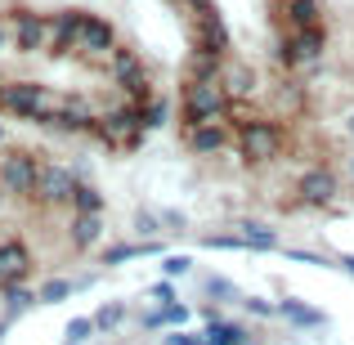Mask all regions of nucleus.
<instances>
[{
  "instance_id": "nucleus-16",
  "label": "nucleus",
  "mask_w": 354,
  "mask_h": 345,
  "mask_svg": "<svg viewBox=\"0 0 354 345\" xmlns=\"http://www.w3.org/2000/svg\"><path fill=\"white\" fill-rule=\"evenodd\" d=\"M220 81H225L229 99H247L251 90H256V72H251V68H242V63H234V68H225V72H220Z\"/></svg>"
},
{
  "instance_id": "nucleus-10",
  "label": "nucleus",
  "mask_w": 354,
  "mask_h": 345,
  "mask_svg": "<svg viewBox=\"0 0 354 345\" xmlns=\"http://www.w3.org/2000/svg\"><path fill=\"white\" fill-rule=\"evenodd\" d=\"M77 32H81V9L50 14V54H54V59H68V54H77Z\"/></svg>"
},
{
  "instance_id": "nucleus-24",
  "label": "nucleus",
  "mask_w": 354,
  "mask_h": 345,
  "mask_svg": "<svg viewBox=\"0 0 354 345\" xmlns=\"http://www.w3.org/2000/svg\"><path fill=\"white\" fill-rule=\"evenodd\" d=\"M144 247H130V242H121V247H108L104 251V265H121V260H130V256H139Z\"/></svg>"
},
{
  "instance_id": "nucleus-20",
  "label": "nucleus",
  "mask_w": 354,
  "mask_h": 345,
  "mask_svg": "<svg viewBox=\"0 0 354 345\" xmlns=\"http://www.w3.org/2000/svg\"><path fill=\"white\" fill-rule=\"evenodd\" d=\"M283 314L292 323H301V328H319V323H323V314L310 310V305H301V301H283Z\"/></svg>"
},
{
  "instance_id": "nucleus-34",
  "label": "nucleus",
  "mask_w": 354,
  "mask_h": 345,
  "mask_svg": "<svg viewBox=\"0 0 354 345\" xmlns=\"http://www.w3.org/2000/svg\"><path fill=\"white\" fill-rule=\"evenodd\" d=\"M166 345H202L198 337H166Z\"/></svg>"
},
{
  "instance_id": "nucleus-9",
  "label": "nucleus",
  "mask_w": 354,
  "mask_h": 345,
  "mask_svg": "<svg viewBox=\"0 0 354 345\" xmlns=\"http://www.w3.org/2000/svg\"><path fill=\"white\" fill-rule=\"evenodd\" d=\"M77 175L63 171V166H41V184H36V198L45 202V207H63V202H72V193H77Z\"/></svg>"
},
{
  "instance_id": "nucleus-38",
  "label": "nucleus",
  "mask_w": 354,
  "mask_h": 345,
  "mask_svg": "<svg viewBox=\"0 0 354 345\" xmlns=\"http://www.w3.org/2000/svg\"><path fill=\"white\" fill-rule=\"evenodd\" d=\"M350 175H354V157H350Z\"/></svg>"
},
{
  "instance_id": "nucleus-26",
  "label": "nucleus",
  "mask_w": 354,
  "mask_h": 345,
  "mask_svg": "<svg viewBox=\"0 0 354 345\" xmlns=\"http://www.w3.org/2000/svg\"><path fill=\"white\" fill-rule=\"evenodd\" d=\"M90 332H95V323H90V319H72V323H68V341H72V345H81Z\"/></svg>"
},
{
  "instance_id": "nucleus-15",
  "label": "nucleus",
  "mask_w": 354,
  "mask_h": 345,
  "mask_svg": "<svg viewBox=\"0 0 354 345\" xmlns=\"http://www.w3.org/2000/svg\"><path fill=\"white\" fill-rule=\"evenodd\" d=\"M95 117H99V113H90L86 104H77V99H72V104L63 108V113L54 117L50 126H54V130H95Z\"/></svg>"
},
{
  "instance_id": "nucleus-7",
  "label": "nucleus",
  "mask_w": 354,
  "mask_h": 345,
  "mask_svg": "<svg viewBox=\"0 0 354 345\" xmlns=\"http://www.w3.org/2000/svg\"><path fill=\"white\" fill-rule=\"evenodd\" d=\"M323 50H328V32H323V23L319 27H301V32H287V41L278 45V63H283V68H301V63L319 59Z\"/></svg>"
},
{
  "instance_id": "nucleus-17",
  "label": "nucleus",
  "mask_w": 354,
  "mask_h": 345,
  "mask_svg": "<svg viewBox=\"0 0 354 345\" xmlns=\"http://www.w3.org/2000/svg\"><path fill=\"white\" fill-rule=\"evenodd\" d=\"M99 233H104V220L99 216H72V247H95Z\"/></svg>"
},
{
  "instance_id": "nucleus-32",
  "label": "nucleus",
  "mask_w": 354,
  "mask_h": 345,
  "mask_svg": "<svg viewBox=\"0 0 354 345\" xmlns=\"http://www.w3.org/2000/svg\"><path fill=\"white\" fill-rule=\"evenodd\" d=\"M9 41H14V23H9V18H0V54H5Z\"/></svg>"
},
{
  "instance_id": "nucleus-33",
  "label": "nucleus",
  "mask_w": 354,
  "mask_h": 345,
  "mask_svg": "<svg viewBox=\"0 0 354 345\" xmlns=\"http://www.w3.org/2000/svg\"><path fill=\"white\" fill-rule=\"evenodd\" d=\"M171 5H180V9H193V14H202V9H207V0H171Z\"/></svg>"
},
{
  "instance_id": "nucleus-22",
  "label": "nucleus",
  "mask_w": 354,
  "mask_h": 345,
  "mask_svg": "<svg viewBox=\"0 0 354 345\" xmlns=\"http://www.w3.org/2000/svg\"><path fill=\"white\" fill-rule=\"evenodd\" d=\"M68 292H72V283H63V278H54V283H45V292L36 296V301H41V305H59V301H63Z\"/></svg>"
},
{
  "instance_id": "nucleus-29",
  "label": "nucleus",
  "mask_w": 354,
  "mask_h": 345,
  "mask_svg": "<svg viewBox=\"0 0 354 345\" xmlns=\"http://www.w3.org/2000/svg\"><path fill=\"white\" fill-rule=\"evenodd\" d=\"M166 274H184V269H189V256H166Z\"/></svg>"
},
{
  "instance_id": "nucleus-39",
  "label": "nucleus",
  "mask_w": 354,
  "mask_h": 345,
  "mask_svg": "<svg viewBox=\"0 0 354 345\" xmlns=\"http://www.w3.org/2000/svg\"><path fill=\"white\" fill-rule=\"evenodd\" d=\"M68 345H72V341H68Z\"/></svg>"
},
{
  "instance_id": "nucleus-6",
  "label": "nucleus",
  "mask_w": 354,
  "mask_h": 345,
  "mask_svg": "<svg viewBox=\"0 0 354 345\" xmlns=\"http://www.w3.org/2000/svg\"><path fill=\"white\" fill-rule=\"evenodd\" d=\"M36 184H41V162L32 153H9L0 157V189L14 193V198H32Z\"/></svg>"
},
{
  "instance_id": "nucleus-11",
  "label": "nucleus",
  "mask_w": 354,
  "mask_h": 345,
  "mask_svg": "<svg viewBox=\"0 0 354 345\" xmlns=\"http://www.w3.org/2000/svg\"><path fill=\"white\" fill-rule=\"evenodd\" d=\"M296 193H301L305 207H323V202L337 198V175H332L328 166H314V171H305V175H301Z\"/></svg>"
},
{
  "instance_id": "nucleus-21",
  "label": "nucleus",
  "mask_w": 354,
  "mask_h": 345,
  "mask_svg": "<svg viewBox=\"0 0 354 345\" xmlns=\"http://www.w3.org/2000/svg\"><path fill=\"white\" fill-rule=\"evenodd\" d=\"M225 117H234V126H238V130H247V126H256V121H260L247 104H242V99H229V113H225Z\"/></svg>"
},
{
  "instance_id": "nucleus-37",
  "label": "nucleus",
  "mask_w": 354,
  "mask_h": 345,
  "mask_svg": "<svg viewBox=\"0 0 354 345\" xmlns=\"http://www.w3.org/2000/svg\"><path fill=\"white\" fill-rule=\"evenodd\" d=\"M0 144H5V126H0Z\"/></svg>"
},
{
  "instance_id": "nucleus-25",
  "label": "nucleus",
  "mask_w": 354,
  "mask_h": 345,
  "mask_svg": "<svg viewBox=\"0 0 354 345\" xmlns=\"http://www.w3.org/2000/svg\"><path fill=\"white\" fill-rule=\"evenodd\" d=\"M144 126L148 130H153V126H166V104H162V99H153V104L144 108Z\"/></svg>"
},
{
  "instance_id": "nucleus-14",
  "label": "nucleus",
  "mask_w": 354,
  "mask_h": 345,
  "mask_svg": "<svg viewBox=\"0 0 354 345\" xmlns=\"http://www.w3.org/2000/svg\"><path fill=\"white\" fill-rule=\"evenodd\" d=\"M229 144V130H225V121H211V126H198L189 135V148L193 153H220V148Z\"/></svg>"
},
{
  "instance_id": "nucleus-36",
  "label": "nucleus",
  "mask_w": 354,
  "mask_h": 345,
  "mask_svg": "<svg viewBox=\"0 0 354 345\" xmlns=\"http://www.w3.org/2000/svg\"><path fill=\"white\" fill-rule=\"evenodd\" d=\"M350 135H354V113H350Z\"/></svg>"
},
{
  "instance_id": "nucleus-35",
  "label": "nucleus",
  "mask_w": 354,
  "mask_h": 345,
  "mask_svg": "<svg viewBox=\"0 0 354 345\" xmlns=\"http://www.w3.org/2000/svg\"><path fill=\"white\" fill-rule=\"evenodd\" d=\"M346 269H350V274H354V256H350V260H346Z\"/></svg>"
},
{
  "instance_id": "nucleus-18",
  "label": "nucleus",
  "mask_w": 354,
  "mask_h": 345,
  "mask_svg": "<svg viewBox=\"0 0 354 345\" xmlns=\"http://www.w3.org/2000/svg\"><path fill=\"white\" fill-rule=\"evenodd\" d=\"M104 211V193L95 189V184H77V193H72V216H99Z\"/></svg>"
},
{
  "instance_id": "nucleus-28",
  "label": "nucleus",
  "mask_w": 354,
  "mask_h": 345,
  "mask_svg": "<svg viewBox=\"0 0 354 345\" xmlns=\"http://www.w3.org/2000/svg\"><path fill=\"white\" fill-rule=\"evenodd\" d=\"M5 292H9V310H14V314L23 310V305H32V301H36V296H27L23 287H5Z\"/></svg>"
},
{
  "instance_id": "nucleus-1",
  "label": "nucleus",
  "mask_w": 354,
  "mask_h": 345,
  "mask_svg": "<svg viewBox=\"0 0 354 345\" xmlns=\"http://www.w3.org/2000/svg\"><path fill=\"white\" fill-rule=\"evenodd\" d=\"M72 99L59 95L54 86H36V81H9V86H0V108L23 121H41V126H50L54 117L68 108Z\"/></svg>"
},
{
  "instance_id": "nucleus-12",
  "label": "nucleus",
  "mask_w": 354,
  "mask_h": 345,
  "mask_svg": "<svg viewBox=\"0 0 354 345\" xmlns=\"http://www.w3.org/2000/svg\"><path fill=\"white\" fill-rule=\"evenodd\" d=\"M32 274V251L23 242H0V287H18Z\"/></svg>"
},
{
  "instance_id": "nucleus-8",
  "label": "nucleus",
  "mask_w": 354,
  "mask_h": 345,
  "mask_svg": "<svg viewBox=\"0 0 354 345\" xmlns=\"http://www.w3.org/2000/svg\"><path fill=\"white\" fill-rule=\"evenodd\" d=\"M9 23H14V45H18V54H50V14L18 9Z\"/></svg>"
},
{
  "instance_id": "nucleus-30",
  "label": "nucleus",
  "mask_w": 354,
  "mask_h": 345,
  "mask_svg": "<svg viewBox=\"0 0 354 345\" xmlns=\"http://www.w3.org/2000/svg\"><path fill=\"white\" fill-rule=\"evenodd\" d=\"M121 314H126V310H121V305H108V310L99 314V328H113V323L121 319Z\"/></svg>"
},
{
  "instance_id": "nucleus-13",
  "label": "nucleus",
  "mask_w": 354,
  "mask_h": 345,
  "mask_svg": "<svg viewBox=\"0 0 354 345\" xmlns=\"http://www.w3.org/2000/svg\"><path fill=\"white\" fill-rule=\"evenodd\" d=\"M283 23H287V32L319 27L323 23V5H319V0H283Z\"/></svg>"
},
{
  "instance_id": "nucleus-4",
  "label": "nucleus",
  "mask_w": 354,
  "mask_h": 345,
  "mask_svg": "<svg viewBox=\"0 0 354 345\" xmlns=\"http://www.w3.org/2000/svg\"><path fill=\"white\" fill-rule=\"evenodd\" d=\"M113 50H117V32H113V23H108V18H99V14H86V9H81L77 54H86L90 63H104V68H108Z\"/></svg>"
},
{
  "instance_id": "nucleus-2",
  "label": "nucleus",
  "mask_w": 354,
  "mask_h": 345,
  "mask_svg": "<svg viewBox=\"0 0 354 345\" xmlns=\"http://www.w3.org/2000/svg\"><path fill=\"white\" fill-rule=\"evenodd\" d=\"M229 113V90H225V81L220 77H211V81H193L189 77V86H184V130H198V126H211V121H225Z\"/></svg>"
},
{
  "instance_id": "nucleus-3",
  "label": "nucleus",
  "mask_w": 354,
  "mask_h": 345,
  "mask_svg": "<svg viewBox=\"0 0 354 345\" xmlns=\"http://www.w3.org/2000/svg\"><path fill=\"white\" fill-rule=\"evenodd\" d=\"M95 135L104 139L108 148H139L148 135L144 113L139 108H113V113H99L95 117Z\"/></svg>"
},
{
  "instance_id": "nucleus-31",
  "label": "nucleus",
  "mask_w": 354,
  "mask_h": 345,
  "mask_svg": "<svg viewBox=\"0 0 354 345\" xmlns=\"http://www.w3.org/2000/svg\"><path fill=\"white\" fill-rule=\"evenodd\" d=\"M162 225H166V229H184V225H189V220H184L180 211H162Z\"/></svg>"
},
{
  "instance_id": "nucleus-5",
  "label": "nucleus",
  "mask_w": 354,
  "mask_h": 345,
  "mask_svg": "<svg viewBox=\"0 0 354 345\" xmlns=\"http://www.w3.org/2000/svg\"><path fill=\"white\" fill-rule=\"evenodd\" d=\"M283 153V130L274 126V121H256V126H247L238 135V157L251 166H265L274 162V157Z\"/></svg>"
},
{
  "instance_id": "nucleus-19",
  "label": "nucleus",
  "mask_w": 354,
  "mask_h": 345,
  "mask_svg": "<svg viewBox=\"0 0 354 345\" xmlns=\"http://www.w3.org/2000/svg\"><path fill=\"white\" fill-rule=\"evenodd\" d=\"M242 242H247V247H256V251H274L278 247L274 229H265V225H242Z\"/></svg>"
},
{
  "instance_id": "nucleus-23",
  "label": "nucleus",
  "mask_w": 354,
  "mask_h": 345,
  "mask_svg": "<svg viewBox=\"0 0 354 345\" xmlns=\"http://www.w3.org/2000/svg\"><path fill=\"white\" fill-rule=\"evenodd\" d=\"M207 337H211V345H238V341H242V328H229V323H220V328H211Z\"/></svg>"
},
{
  "instance_id": "nucleus-27",
  "label": "nucleus",
  "mask_w": 354,
  "mask_h": 345,
  "mask_svg": "<svg viewBox=\"0 0 354 345\" xmlns=\"http://www.w3.org/2000/svg\"><path fill=\"white\" fill-rule=\"evenodd\" d=\"M157 225H162V216H153V211H139V216H135V229L139 233H162Z\"/></svg>"
}]
</instances>
